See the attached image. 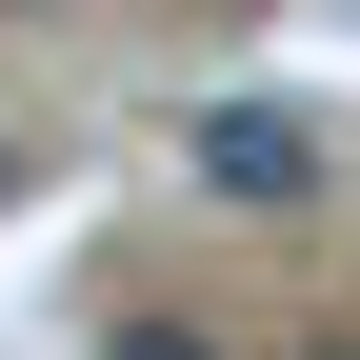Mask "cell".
<instances>
[{
    "label": "cell",
    "mask_w": 360,
    "mask_h": 360,
    "mask_svg": "<svg viewBox=\"0 0 360 360\" xmlns=\"http://www.w3.org/2000/svg\"><path fill=\"white\" fill-rule=\"evenodd\" d=\"M180 160H200V200H240V220H321V180H340L321 101H200Z\"/></svg>",
    "instance_id": "1"
},
{
    "label": "cell",
    "mask_w": 360,
    "mask_h": 360,
    "mask_svg": "<svg viewBox=\"0 0 360 360\" xmlns=\"http://www.w3.org/2000/svg\"><path fill=\"white\" fill-rule=\"evenodd\" d=\"M101 360H220L200 321H160V300H141V321H101Z\"/></svg>",
    "instance_id": "2"
},
{
    "label": "cell",
    "mask_w": 360,
    "mask_h": 360,
    "mask_svg": "<svg viewBox=\"0 0 360 360\" xmlns=\"http://www.w3.org/2000/svg\"><path fill=\"white\" fill-rule=\"evenodd\" d=\"M300 360H360V321H340V340H300Z\"/></svg>",
    "instance_id": "3"
},
{
    "label": "cell",
    "mask_w": 360,
    "mask_h": 360,
    "mask_svg": "<svg viewBox=\"0 0 360 360\" xmlns=\"http://www.w3.org/2000/svg\"><path fill=\"white\" fill-rule=\"evenodd\" d=\"M0 200H20V141H0Z\"/></svg>",
    "instance_id": "4"
}]
</instances>
